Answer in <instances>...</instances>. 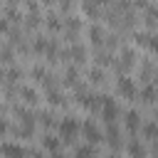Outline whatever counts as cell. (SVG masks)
I'll return each mask as SVG.
<instances>
[{
    "mask_svg": "<svg viewBox=\"0 0 158 158\" xmlns=\"http://www.w3.org/2000/svg\"><path fill=\"white\" fill-rule=\"evenodd\" d=\"M15 116H17V121H20V128H17V136L20 138H30L32 133H35V114L30 111V109H25V106H15Z\"/></svg>",
    "mask_w": 158,
    "mask_h": 158,
    "instance_id": "cell-1",
    "label": "cell"
},
{
    "mask_svg": "<svg viewBox=\"0 0 158 158\" xmlns=\"http://www.w3.org/2000/svg\"><path fill=\"white\" fill-rule=\"evenodd\" d=\"M57 128H59V136H62V141L64 143H72L77 136H79V121L74 118V116H64L59 123H57Z\"/></svg>",
    "mask_w": 158,
    "mask_h": 158,
    "instance_id": "cell-2",
    "label": "cell"
},
{
    "mask_svg": "<svg viewBox=\"0 0 158 158\" xmlns=\"http://www.w3.org/2000/svg\"><path fill=\"white\" fill-rule=\"evenodd\" d=\"M116 94L121 96V99H136V94H138V89H136V84H133V79L128 77V74H118V79H116Z\"/></svg>",
    "mask_w": 158,
    "mask_h": 158,
    "instance_id": "cell-3",
    "label": "cell"
},
{
    "mask_svg": "<svg viewBox=\"0 0 158 158\" xmlns=\"http://www.w3.org/2000/svg\"><path fill=\"white\" fill-rule=\"evenodd\" d=\"M133 67H136V52L131 47H123L121 49V57L116 59V72L118 74H128Z\"/></svg>",
    "mask_w": 158,
    "mask_h": 158,
    "instance_id": "cell-4",
    "label": "cell"
},
{
    "mask_svg": "<svg viewBox=\"0 0 158 158\" xmlns=\"http://www.w3.org/2000/svg\"><path fill=\"white\" fill-rule=\"evenodd\" d=\"M118 104L111 99V96H104V104H101V111H99V116L106 121V123H114L116 118H118Z\"/></svg>",
    "mask_w": 158,
    "mask_h": 158,
    "instance_id": "cell-5",
    "label": "cell"
},
{
    "mask_svg": "<svg viewBox=\"0 0 158 158\" xmlns=\"http://www.w3.org/2000/svg\"><path fill=\"white\" fill-rule=\"evenodd\" d=\"M133 40H136V44H141V47H146L148 52L158 54V35H153L151 30H146V32H136Z\"/></svg>",
    "mask_w": 158,
    "mask_h": 158,
    "instance_id": "cell-6",
    "label": "cell"
},
{
    "mask_svg": "<svg viewBox=\"0 0 158 158\" xmlns=\"http://www.w3.org/2000/svg\"><path fill=\"white\" fill-rule=\"evenodd\" d=\"M101 10H104V5L99 0H81V12L89 20H99L101 17Z\"/></svg>",
    "mask_w": 158,
    "mask_h": 158,
    "instance_id": "cell-7",
    "label": "cell"
},
{
    "mask_svg": "<svg viewBox=\"0 0 158 158\" xmlns=\"http://www.w3.org/2000/svg\"><path fill=\"white\" fill-rule=\"evenodd\" d=\"M81 133H84V138L89 141V143H99L104 136H101V131L96 128V123L94 121H84L81 123Z\"/></svg>",
    "mask_w": 158,
    "mask_h": 158,
    "instance_id": "cell-8",
    "label": "cell"
},
{
    "mask_svg": "<svg viewBox=\"0 0 158 158\" xmlns=\"http://www.w3.org/2000/svg\"><path fill=\"white\" fill-rule=\"evenodd\" d=\"M44 27H47V32H49V35H59V32L64 30V22L59 20V15H57V12H49V15L44 17Z\"/></svg>",
    "mask_w": 158,
    "mask_h": 158,
    "instance_id": "cell-9",
    "label": "cell"
},
{
    "mask_svg": "<svg viewBox=\"0 0 158 158\" xmlns=\"http://www.w3.org/2000/svg\"><path fill=\"white\" fill-rule=\"evenodd\" d=\"M79 30H81V20H79V17H67V22H64V35H67L69 42L77 40Z\"/></svg>",
    "mask_w": 158,
    "mask_h": 158,
    "instance_id": "cell-10",
    "label": "cell"
},
{
    "mask_svg": "<svg viewBox=\"0 0 158 158\" xmlns=\"http://www.w3.org/2000/svg\"><path fill=\"white\" fill-rule=\"evenodd\" d=\"M89 42H91L96 49H101V47L106 44V32H104L99 25H91V27H89Z\"/></svg>",
    "mask_w": 158,
    "mask_h": 158,
    "instance_id": "cell-11",
    "label": "cell"
},
{
    "mask_svg": "<svg viewBox=\"0 0 158 158\" xmlns=\"http://www.w3.org/2000/svg\"><path fill=\"white\" fill-rule=\"evenodd\" d=\"M17 96L27 104V106H35V104H40V94L32 89V86H17Z\"/></svg>",
    "mask_w": 158,
    "mask_h": 158,
    "instance_id": "cell-12",
    "label": "cell"
},
{
    "mask_svg": "<svg viewBox=\"0 0 158 158\" xmlns=\"http://www.w3.org/2000/svg\"><path fill=\"white\" fill-rule=\"evenodd\" d=\"M126 131L131 133V136H136L138 133V128H141V114L138 111H126Z\"/></svg>",
    "mask_w": 158,
    "mask_h": 158,
    "instance_id": "cell-13",
    "label": "cell"
},
{
    "mask_svg": "<svg viewBox=\"0 0 158 158\" xmlns=\"http://www.w3.org/2000/svg\"><path fill=\"white\" fill-rule=\"evenodd\" d=\"M69 59H72L74 64H79V67H81V64L86 62V49H84L81 44L72 42V44H69Z\"/></svg>",
    "mask_w": 158,
    "mask_h": 158,
    "instance_id": "cell-14",
    "label": "cell"
},
{
    "mask_svg": "<svg viewBox=\"0 0 158 158\" xmlns=\"http://www.w3.org/2000/svg\"><path fill=\"white\" fill-rule=\"evenodd\" d=\"M59 138H62V136H59ZM59 138H57V136H44V138H42V146H44L52 156H62V141H59Z\"/></svg>",
    "mask_w": 158,
    "mask_h": 158,
    "instance_id": "cell-15",
    "label": "cell"
},
{
    "mask_svg": "<svg viewBox=\"0 0 158 158\" xmlns=\"http://www.w3.org/2000/svg\"><path fill=\"white\" fill-rule=\"evenodd\" d=\"M94 62H96L99 67H111V64H116V59H114L111 49H96V54H94Z\"/></svg>",
    "mask_w": 158,
    "mask_h": 158,
    "instance_id": "cell-16",
    "label": "cell"
},
{
    "mask_svg": "<svg viewBox=\"0 0 158 158\" xmlns=\"http://www.w3.org/2000/svg\"><path fill=\"white\" fill-rule=\"evenodd\" d=\"M64 84L67 86H79V64H69L64 69Z\"/></svg>",
    "mask_w": 158,
    "mask_h": 158,
    "instance_id": "cell-17",
    "label": "cell"
},
{
    "mask_svg": "<svg viewBox=\"0 0 158 158\" xmlns=\"http://www.w3.org/2000/svg\"><path fill=\"white\" fill-rule=\"evenodd\" d=\"M0 156H15V158H20V156H32V151H25V148H20V146L2 143V146H0Z\"/></svg>",
    "mask_w": 158,
    "mask_h": 158,
    "instance_id": "cell-18",
    "label": "cell"
},
{
    "mask_svg": "<svg viewBox=\"0 0 158 158\" xmlns=\"http://www.w3.org/2000/svg\"><path fill=\"white\" fill-rule=\"evenodd\" d=\"M143 20H146V30H156L158 27V7L156 5H148Z\"/></svg>",
    "mask_w": 158,
    "mask_h": 158,
    "instance_id": "cell-19",
    "label": "cell"
},
{
    "mask_svg": "<svg viewBox=\"0 0 158 158\" xmlns=\"http://www.w3.org/2000/svg\"><path fill=\"white\" fill-rule=\"evenodd\" d=\"M141 101H143V104H156V101H158V86L146 84V86L141 89Z\"/></svg>",
    "mask_w": 158,
    "mask_h": 158,
    "instance_id": "cell-20",
    "label": "cell"
},
{
    "mask_svg": "<svg viewBox=\"0 0 158 158\" xmlns=\"http://www.w3.org/2000/svg\"><path fill=\"white\" fill-rule=\"evenodd\" d=\"M47 94V104L49 106H64L67 101H64V94L59 91V89H49V91H44Z\"/></svg>",
    "mask_w": 158,
    "mask_h": 158,
    "instance_id": "cell-21",
    "label": "cell"
},
{
    "mask_svg": "<svg viewBox=\"0 0 158 158\" xmlns=\"http://www.w3.org/2000/svg\"><path fill=\"white\" fill-rule=\"evenodd\" d=\"M106 136H109V143H111V148L116 151V148H118V143H121V136H118L116 121H114V123H106Z\"/></svg>",
    "mask_w": 158,
    "mask_h": 158,
    "instance_id": "cell-22",
    "label": "cell"
},
{
    "mask_svg": "<svg viewBox=\"0 0 158 158\" xmlns=\"http://www.w3.org/2000/svg\"><path fill=\"white\" fill-rule=\"evenodd\" d=\"M37 118H40V123H42L44 128H54V126L59 123V121L54 118V114H52V111H40V114H37Z\"/></svg>",
    "mask_w": 158,
    "mask_h": 158,
    "instance_id": "cell-23",
    "label": "cell"
},
{
    "mask_svg": "<svg viewBox=\"0 0 158 158\" xmlns=\"http://www.w3.org/2000/svg\"><path fill=\"white\" fill-rule=\"evenodd\" d=\"M47 44H49V40H44V37H35V40H32V54H40V57H44V52H47Z\"/></svg>",
    "mask_w": 158,
    "mask_h": 158,
    "instance_id": "cell-24",
    "label": "cell"
},
{
    "mask_svg": "<svg viewBox=\"0 0 158 158\" xmlns=\"http://www.w3.org/2000/svg\"><path fill=\"white\" fill-rule=\"evenodd\" d=\"M94 153H96V143H89V141L74 148V156H77V158H81V156H94Z\"/></svg>",
    "mask_w": 158,
    "mask_h": 158,
    "instance_id": "cell-25",
    "label": "cell"
},
{
    "mask_svg": "<svg viewBox=\"0 0 158 158\" xmlns=\"http://www.w3.org/2000/svg\"><path fill=\"white\" fill-rule=\"evenodd\" d=\"M143 136H146L148 141H158V121L146 123V126H143Z\"/></svg>",
    "mask_w": 158,
    "mask_h": 158,
    "instance_id": "cell-26",
    "label": "cell"
},
{
    "mask_svg": "<svg viewBox=\"0 0 158 158\" xmlns=\"http://www.w3.org/2000/svg\"><path fill=\"white\" fill-rule=\"evenodd\" d=\"M30 77H32L35 81H40V84H42V81L49 77V72H47L44 67H40V64H37V67H32V69H30Z\"/></svg>",
    "mask_w": 158,
    "mask_h": 158,
    "instance_id": "cell-27",
    "label": "cell"
},
{
    "mask_svg": "<svg viewBox=\"0 0 158 158\" xmlns=\"http://www.w3.org/2000/svg\"><path fill=\"white\" fill-rule=\"evenodd\" d=\"M89 81L91 84H104V67H94V69H89Z\"/></svg>",
    "mask_w": 158,
    "mask_h": 158,
    "instance_id": "cell-28",
    "label": "cell"
},
{
    "mask_svg": "<svg viewBox=\"0 0 158 158\" xmlns=\"http://www.w3.org/2000/svg\"><path fill=\"white\" fill-rule=\"evenodd\" d=\"M40 22H42L40 12H32V15H27V17H25V27H27V30H35V27H40Z\"/></svg>",
    "mask_w": 158,
    "mask_h": 158,
    "instance_id": "cell-29",
    "label": "cell"
},
{
    "mask_svg": "<svg viewBox=\"0 0 158 158\" xmlns=\"http://www.w3.org/2000/svg\"><path fill=\"white\" fill-rule=\"evenodd\" d=\"M153 72H156V69H153V64H151V62L146 59V62L141 64V79H143V81H148V79H153Z\"/></svg>",
    "mask_w": 158,
    "mask_h": 158,
    "instance_id": "cell-30",
    "label": "cell"
},
{
    "mask_svg": "<svg viewBox=\"0 0 158 158\" xmlns=\"http://www.w3.org/2000/svg\"><path fill=\"white\" fill-rule=\"evenodd\" d=\"M128 153H131V156H143V153H146V148H143L141 143L131 141V143H128Z\"/></svg>",
    "mask_w": 158,
    "mask_h": 158,
    "instance_id": "cell-31",
    "label": "cell"
},
{
    "mask_svg": "<svg viewBox=\"0 0 158 158\" xmlns=\"http://www.w3.org/2000/svg\"><path fill=\"white\" fill-rule=\"evenodd\" d=\"M25 10H27V15H32V12H40V5H37V0H25Z\"/></svg>",
    "mask_w": 158,
    "mask_h": 158,
    "instance_id": "cell-32",
    "label": "cell"
},
{
    "mask_svg": "<svg viewBox=\"0 0 158 158\" xmlns=\"http://www.w3.org/2000/svg\"><path fill=\"white\" fill-rule=\"evenodd\" d=\"M69 10H72V0H59V12H64V15H67Z\"/></svg>",
    "mask_w": 158,
    "mask_h": 158,
    "instance_id": "cell-33",
    "label": "cell"
},
{
    "mask_svg": "<svg viewBox=\"0 0 158 158\" xmlns=\"http://www.w3.org/2000/svg\"><path fill=\"white\" fill-rule=\"evenodd\" d=\"M44 5H54V2H59V0H42Z\"/></svg>",
    "mask_w": 158,
    "mask_h": 158,
    "instance_id": "cell-34",
    "label": "cell"
}]
</instances>
